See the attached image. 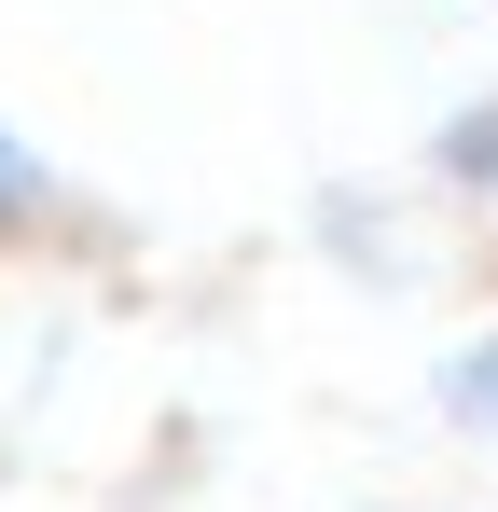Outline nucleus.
<instances>
[{
    "mask_svg": "<svg viewBox=\"0 0 498 512\" xmlns=\"http://www.w3.org/2000/svg\"><path fill=\"white\" fill-rule=\"evenodd\" d=\"M443 416H457V429H498V319L443 360Z\"/></svg>",
    "mask_w": 498,
    "mask_h": 512,
    "instance_id": "f03ea898",
    "label": "nucleus"
},
{
    "mask_svg": "<svg viewBox=\"0 0 498 512\" xmlns=\"http://www.w3.org/2000/svg\"><path fill=\"white\" fill-rule=\"evenodd\" d=\"M443 167H457V180H471V194L498 208V111H485V125H457V139H443Z\"/></svg>",
    "mask_w": 498,
    "mask_h": 512,
    "instance_id": "7ed1b4c3",
    "label": "nucleus"
},
{
    "mask_svg": "<svg viewBox=\"0 0 498 512\" xmlns=\"http://www.w3.org/2000/svg\"><path fill=\"white\" fill-rule=\"evenodd\" d=\"M56 208H70V194H56V167L0 125V250H42V236H56Z\"/></svg>",
    "mask_w": 498,
    "mask_h": 512,
    "instance_id": "f257e3e1",
    "label": "nucleus"
}]
</instances>
